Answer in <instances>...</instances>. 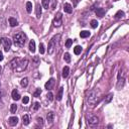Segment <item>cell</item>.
Returning <instances> with one entry per match:
<instances>
[{
	"label": "cell",
	"instance_id": "obj_4",
	"mask_svg": "<svg viewBox=\"0 0 129 129\" xmlns=\"http://www.w3.org/2000/svg\"><path fill=\"white\" fill-rule=\"evenodd\" d=\"M0 45L2 46V48L5 52H9L10 47H11V40L7 37H2V38H0Z\"/></svg>",
	"mask_w": 129,
	"mask_h": 129
},
{
	"label": "cell",
	"instance_id": "obj_26",
	"mask_svg": "<svg viewBox=\"0 0 129 129\" xmlns=\"http://www.w3.org/2000/svg\"><path fill=\"white\" fill-rule=\"evenodd\" d=\"M26 11L28 13H31V11H32V3L30 1L26 2Z\"/></svg>",
	"mask_w": 129,
	"mask_h": 129
},
{
	"label": "cell",
	"instance_id": "obj_24",
	"mask_svg": "<svg viewBox=\"0 0 129 129\" xmlns=\"http://www.w3.org/2000/svg\"><path fill=\"white\" fill-rule=\"evenodd\" d=\"M20 85H21V87H23V88L27 87V85H28V79H27V78H23V79L20 81Z\"/></svg>",
	"mask_w": 129,
	"mask_h": 129
},
{
	"label": "cell",
	"instance_id": "obj_19",
	"mask_svg": "<svg viewBox=\"0 0 129 129\" xmlns=\"http://www.w3.org/2000/svg\"><path fill=\"white\" fill-rule=\"evenodd\" d=\"M22 122H23V124H24V125H28V124H29V122H30L29 115H27V114L23 115V117H22Z\"/></svg>",
	"mask_w": 129,
	"mask_h": 129
},
{
	"label": "cell",
	"instance_id": "obj_13",
	"mask_svg": "<svg viewBox=\"0 0 129 129\" xmlns=\"http://www.w3.org/2000/svg\"><path fill=\"white\" fill-rule=\"evenodd\" d=\"M35 12H36V17H37V18H40L42 11H41V6H40L39 3H37L36 6H35Z\"/></svg>",
	"mask_w": 129,
	"mask_h": 129
},
{
	"label": "cell",
	"instance_id": "obj_6",
	"mask_svg": "<svg viewBox=\"0 0 129 129\" xmlns=\"http://www.w3.org/2000/svg\"><path fill=\"white\" fill-rule=\"evenodd\" d=\"M97 101V93L96 91H91L88 95V103L90 105H94Z\"/></svg>",
	"mask_w": 129,
	"mask_h": 129
},
{
	"label": "cell",
	"instance_id": "obj_16",
	"mask_svg": "<svg viewBox=\"0 0 129 129\" xmlns=\"http://www.w3.org/2000/svg\"><path fill=\"white\" fill-rule=\"evenodd\" d=\"M29 51L31 53L35 52V41L34 40H30V42H29Z\"/></svg>",
	"mask_w": 129,
	"mask_h": 129
},
{
	"label": "cell",
	"instance_id": "obj_37",
	"mask_svg": "<svg viewBox=\"0 0 129 129\" xmlns=\"http://www.w3.org/2000/svg\"><path fill=\"white\" fill-rule=\"evenodd\" d=\"M112 97H113V95H112V94H110V95L107 97V99L105 100V103H109V102L111 101V99H112Z\"/></svg>",
	"mask_w": 129,
	"mask_h": 129
},
{
	"label": "cell",
	"instance_id": "obj_21",
	"mask_svg": "<svg viewBox=\"0 0 129 129\" xmlns=\"http://www.w3.org/2000/svg\"><path fill=\"white\" fill-rule=\"evenodd\" d=\"M80 36L82 37V38H86V37L90 36V32L87 31V30H83V31L80 32Z\"/></svg>",
	"mask_w": 129,
	"mask_h": 129
},
{
	"label": "cell",
	"instance_id": "obj_9",
	"mask_svg": "<svg viewBox=\"0 0 129 129\" xmlns=\"http://www.w3.org/2000/svg\"><path fill=\"white\" fill-rule=\"evenodd\" d=\"M8 123L10 126H15V125H17L18 123V118L16 117V116H12L8 119Z\"/></svg>",
	"mask_w": 129,
	"mask_h": 129
},
{
	"label": "cell",
	"instance_id": "obj_28",
	"mask_svg": "<svg viewBox=\"0 0 129 129\" xmlns=\"http://www.w3.org/2000/svg\"><path fill=\"white\" fill-rule=\"evenodd\" d=\"M64 60L66 61L67 63H70V62H71V56H70L69 53H66V54L64 55Z\"/></svg>",
	"mask_w": 129,
	"mask_h": 129
},
{
	"label": "cell",
	"instance_id": "obj_29",
	"mask_svg": "<svg viewBox=\"0 0 129 129\" xmlns=\"http://www.w3.org/2000/svg\"><path fill=\"white\" fill-rule=\"evenodd\" d=\"M123 16H124V12L121 11V10H119V11L115 14V17H116V18H122Z\"/></svg>",
	"mask_w": 129,
	"mask_h": 129
},
{
	"label": "cell",
	"instance_id": "obj_32",
	"mask_svg": "<svg viewBox=\"0 0 129 129\" xmlns=\"http://www.w3.org/2000/svg\"><path fill=\"white\" fill-rule=\"evenodd\" d=\"M40 94H41V90H40V89H36V90H35V92L33 93V96L37 98V97H39V96H40Z\"/></svg>",
	"mask_w": 129,
	"mask_h": 129
},
{
	"label": "cell",
	"instance_id": "obj_31",
	"mask_svg": "<svg viewBox=\"0 0 129 129\" xmlns=\"http://www.w3.org/2000/svg\"><path fill=\"white\" fill-rule=\"evenodd\" d=\"M91 26L93 27V28H96L97 26H98V21L97 20H95V19H93V20H91Z\"/></svg>",
	"mask_w": 129,
	"mask_h": 129
},
{
	"label": "cell",
	"instance_id": "obj_22",
	"mask_svg": "<svg viewBox=\"0 0 129 129\" xmlns=\"http://www.w3.org/2000/svg\"><path fill=\"white\" fill-rule=\"evenodd\" d=\"M41 3H42V6H43V8H45V9H48V8H50V3H51V0H42V1H41Z\"/></svg>",
	"mask_w": 129,
	"mask_h": 129
},
{
	"label": "cell",
	"instance_id": "obj_33",
	"mask_svg": "<svg viewBox=\"0 0 129 129\" xmlns=\"http://www.w3.org/2000/svg\"><path fill=\"white\" fill-rule=\"evenodd\" d=\"M39 53L41 55L44 54V44L43 43H39Z\"/></svg>",
	"mask_w": 129,
	"mask_h": 129
},
{
	"label": "cell",
	"instance_id": "obj_14",
	"mask_svg": "<svg viewBox=\"0 0 129 129\" xmlns=\"http://www.w3.org/2000/svg\"><path fill=\"white\" fill-rule=\"evenodd\" d=\"M54 118H55L54 112H48V113H47V115H46V119H47V121L50 122V123H53Z\"/></svg>",
	"mask_w": 129,
	"mask_h": 129
},
{
	"label": "cell",
	"instance_id": "obj_39",
	"mask_svg": "<svg viewBox=\"0 0 129 129\" xmlns=\"http://www.w3.org/2000/svg\"><path fill=\"white\" fill-rule=\"evenodd\" d=\"M1 61H3V54L0 52V62H1Z\"/></svg>",
	"mask_w": 129,
	"mask_h": 129
},
{
	"label": "cell",
	"instance_id": "obj_34",
	"mask_svg": "<svg viewBox=\"0 0 129 129\" xmlns=\"http://www.w3.org/2000/svg\"><path fill=\"white\" fill-rule=\"evenodd\" d=\"M72 44H73V40L69 38V39L66 41V47H68V48H69V47H71V46H72Z\"/></svg>",
	"mask_w": 129,
	"mask_h": 129
},
{
	"label": "cell",
	"instance_id": "obj_23",
	"mask_svg": "<svg viewBox=\"0 0 129 129\" xmlns=\"http://www.w3.org/2000/svg\"><path fill=\"white\" fill-rule=\"evenodd\" d=\"M69 72H70V69H69V67H64V69H63V77L64 78H67L68 76H69Z\"/></svg>",
	"mask_w": 129,
	"mask_h": 129
},
{
	"label": "cell",
	"instance_id": "obj_40",
	"mask_svg": "<svg viewBox=\"0 0 129 129\" xmlns=\"http://www.w3.org/2000/svg\"><path fill=\"white\" fill-rule=\"evenodd\" d=\"M0 74H1V67H0Z\"/></svg>",
	"mask_w": 129,
	"mask_h": 129
},
{
	"label": "cell",
	"instance_id": "obj_35",
	"mask_svg": "<svg viewBox=\"0 0 129 129\" xmlns=\"http://www.w3.org/2000/svg\"><path fill=\"white\" fill-rule=\"evenodd\" d=\"M28 102H29V97L24 96V97H23V99H22V103H23V104H27Z\"/></svg>",
	"mask_w": 129,
	"mask_h": 129
},
{
	"label": "cell",
	"instance_id": "obj_36",
	"mask_svg": "<svg viewBox=\"0 0 129 129\" xmlns=\"http://www.w3.org/2000/svg\"><path fill=\"white\" fill-rule=\"evenodd\" d=\"M40 107V104L38 103V102H35L34 103V105H33V110L34 111H36V110H38V108Z\"/></svg>",
	"mask_w": 129,
	"mask_h": 129
},
{
	"label": "cell",
	"instance_id": "obj_11",
	"mask_svg": "<svg viewBox=\"0 0 129 129\" xmlns=\"http://www.w3.org/2000/svg\"><path fill=\"white\" fill-rule=\"evenodd\" d=\"M64 10L67 13H72L73 12V7H72V5L70 3H64Z\"/></svg>",
	"mask_w": 129,
	"mask_h": 129
},
{
	"label": "cell",
	"instance_id": "obj_17",
	"mask_svg": "<svg viewBox=\"0 0 129 129\" xmlns=\"http://www.w3.org/2000/svg\"><path fill=\"white\" fill-rule=\"evenodd\" d=\"M63 93H64V88L61 87V88L59 89V92H58V95H57V100H58V101H61V100H62V98H63Z\"/></svg>",
	"mask_w": 129,
	"mask_h": 129
},
{
	"label": "cell",
	"instance_id": "obj_20",
	"mask_svg": "<svg viewBox=\"0 0 129 129\" xmlns=\"http://www.w3.org/2000/svg\"><path fill=\"white\" fill-rule=\"evenodd\" d=\"M124 84H125V80L122 78V79H120L119 78V80H118V84H117V88L118 89H122L123 87H124Z\"/></svg>",
	"mask_w": 129,
	"mask_h": 129
},
{
	"label": "cell",
	"instance_id": "obj_2",
	"mask_svg": "<svg viewBox=\"0 0 129 129\" xmlns=\"http://www.w3.org/2000/svg\"><path fill=\"white\" fill-rule=\"evenodd\" d=\"M60 38H61V35H60V34H57V35H55V36L51 39L50 43H48V48H47L48 55H53V54L55 53V50H56V47H57V43H58V41H59Z\"/></svg>",
	"mask_w": 129,
	"mask_h": 129
},
{
	"label": "cell",
	"instance_id": "obj_10",
	"mask_svg": "<svg viewBox=\"0 0 129 129\" xmlns=\"http://www.w3.org/2000/svg\"><path fill=\"white\" fill-rule=\"evenodd\" d=\"M11 96H12V99L13 100H19L20 99V94H19V92L16 90V89H14L13 91H12V94H11Z\"/></svg>",
	"mask_w": 129,
	"mask_h": 129
},
{
	"label": "cell",
	"instance_id": "obj_25",
	"mask_svg": "<svg viewBox=\"0 0 129 129\" xmlns=\"http://www.w3.org/2000/svg\"><path fill=\"white\" fill-rule=\"evenodd\" d=\"M82 51H83V48H82V46H80V45H77V46L74 48L75 55H80L81 53H82Z\"/></svg>",
	"mask_w": 129,
	"mask_h": 129
},
{
	"label": "cell",
	"instance_id": "obj_3",
	"mask_svg": "<svg viewBox=\"0 0 129 129\" xmlns=\"http://www.w3.org/2000/svg\"><path fill=\"white\" fill-rule=\"evenodd\" d=\"M27 64H28V60L27 59H23V60H19L18 64H17V67L15 68V72L17 73H21V72H24L27 68Z\"/></svg>",
	"mask_w": 129,
	"mask_h": 129
},
{
	"label": "cell",
	"instance_id": "obj_8",
	"mask_svg": "<svg viewBox=\"0 0 129 129\" xmlns=\"http://www.w3.org/2000/svg\"><path fill=\"white\" fill-rule=\"evenodd\" d=\"M88 122H89V124H90L91 126H95V125L98 124V122H99V118L97 117V116H92V117L89 118Z\"/></svg>",
	"mask_w": 129,
	"mask_h": 129
},
{
	"label": "cell",
	"instance_id": "obj_1",
	"mask_svg": "<svg viewBox=\"0 0 129 129\" xmlns=\"http://www.w3.org/2000/svg\"><path fill=\"white\" fill-rule=\"evenodd\" d=\"M13 42L15 46H18V47L23 46L26 42V35L23 32H17L16 34L13 35Z\"/></svg>",
	"mask_w": 129,
	"mask_h": 129
},
{
	"label": "cell",
	"instance_id": "obj_12",
	"mask_svg": "<svg viewBox=\"0 0 129 129\" xmlns=\"http://www.w3.org/2000/svg\"><path fill=\"white\" fill-rule=\"evenodd\" d=\"M19 60L20 59H13L11 62H10V68L12 69V70H15V68L17 67V64H18V62H19Z\"/></svg>",
	"mask_w": 129,
	"mask_h": 129
},
{
	"label": "cell",
	"instance_id": "obj_5",
	"mask_svg": "<svg viewBox=\"0 0 129 129\" xmlns=\"http://www.w3.org/2000/svg\"><path fill=\"white\" fill-rule=\"evenodd\" d=\"M53 24L55 27H60L62 24H63V14L61 12H58L57 15L55 16L54 18V21H53Z\"/></svg>",
	"mask_w": 129,
	"mask_h": 129
},
{
	"label": "cell",
	"instance_id": "obj_18",
	"mask_svg": "<svg viewBox=\"0 0 129 129\" xmlns=\"http://www.w3.org/2000/svg\"><path fill=\"white\" fill-rule=\"evenodd\" d=\"M9 24H10V26L14 27V26H16L18 24V21L16 20V18H14V17H10L9 18Z\"/></svg>",
	"mask_w": 129,
	"mask_h": 129
},
{
	"label": "cell",
	"instance_id": "obj_38",
	"mask_svg": "<svg viewBox=\"0 0 129 129\" xmlns=\"http://www.w3.org/2000/svg\"><path fill=\"white\" fill-rule=\"evenodd\" d=\"M36 120H37V123H38V124H40V125H42V124H43V122H42V121H43V120H42V118H39V117H38Z\"/></svg>",
	"mask_w": 129,
	"mask_h": 129
},
{
	"label": "cell",
	"instance_id": "obj_7",
	"mask_svg": "<svg viewBox=\"0 0 129 129\" xmlns=\"http://www.w3.org/2000/svg\"><path fill=\"white\" fill-rule=\"evenodd\" d=\"M55 83H56L55 79H54V78H51V79L45 83V85H44L45 89H46V90H52V89L54 88V86H55Z\"/></svg>",
	"mask_w": 129,
	"mask_h": 129
},
{
	"label": "cell",
	"instance_id": "obj_15",
	"mask_svg": "<svg viewBox=\"0 0 129 129\" xmlns=\"http://www.w3.org/2000/svg\"><path fill=\"white\" fill-rule=\"evenodd\" d=\"M96 14H97V16H99V17H103L105 15V10L103 8H98L96 10Z\"/></svg>",
	"mask_w": 129,
	"mask_h": 129
},
{
	"label": "cell",
	"instance_id": "obj_30",
	"mask_svg": "<svg viewBox=\"0 0 129 129\" xmlns=\"http://www.w3.org/2000/svg\"><path fill=\"white\" fill-rule=\"evenodd\" d=\"M46 98H47V100L53 101V100H54V94H53L52 92H48V93L46 94Z\"/></svg>",
	"mask_w": 129,
	"mask_h": 129
},
{
	"label": "cell",
	"instance_id": "obj_27",
	"mask_svg": "<svg viewBox=\"0 0 129 129\" xmlns=\"http://www.w3.org/2000/svg\"><path fill=\"white\" fill-rule=\"evenodd\" d=\"M16 110H17V105H16V104H11L10 112L12 113V114H14V113H16Z\"/></svg>",
	"mask_w": 129,
	"mask_h": 129
}]
</instances>
